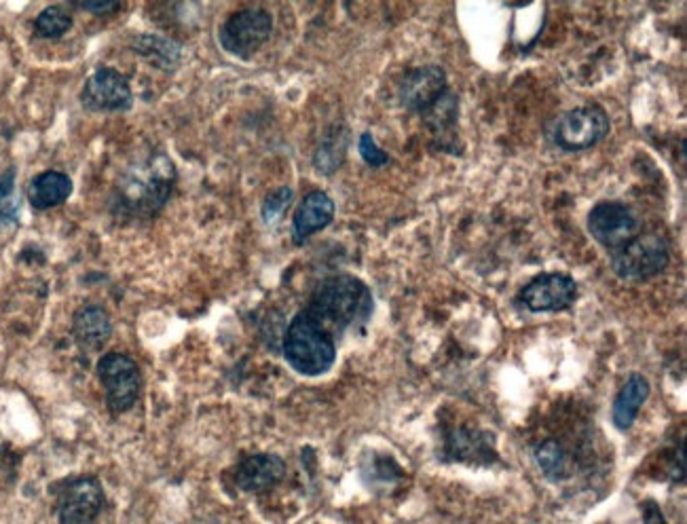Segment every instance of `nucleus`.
<instances>
[{
  "instance_id": "24",
  "label": "nucleus",
  "mask_w": 687,
  "mask_h": 524,
  "mask_svg": "<svg viewBox=\"0 0 687 524\" xmlns=\"http://www.w3.org/2000/svg\"><path fill=\"white\" fill-rule=\"evenodd\" d=\"M360 155H362V159L370 167H381V165L389 163V157L381 151V148L375 142V138L370 136V134H362L360 136Z\"/></svg>"
},
{
  "instance_id": "18",
  "label": "nucleus",
  "mask_w": 687,
  "mask_h": 524,
  "mask_svg": "<svg viewBox=\"0 0 687 524\" xmlns=\"http://www.w3.org/2000/svg\"><path fill=\"white\" fill-rule=\"evenodd\" d=\"M74 336H77L79 345L85 349H100L110 336V320L104 309L100 307H85L77 315H74L72 324Z\"/></svg>"
},
{
  "instance_id": "17",
  "label": "nucleus",
  "mask_w": 687,
  "mask_h": 524,
  "mask_svg": "<svg viewBox=\"0 0 687 524\" xmlns=\"http://www.w3.org/2000/svg\"><path fill=\"white\" fill-rule=\"evenodd\" d=\"M72 193V180L62 172H43L28 184V201L36 210H49L64 203Z\"/></svg>"
},
{
  "instance_id": "22",
  "label": "nucleus",
  "mask_w": 687,
  "mask_h": 524,
  "mask_svg": "<svg viewBox=\"0 0 687 524\" xmlns=\"http://www.w3.org/2000/svg\"><path fill=\"white\" fill-rule=\"evenodd\" d=\"M70 26H72V17L60 7L45 9L34 22L36 34L43 36V39H58V36L70 30Z\"/></svg>"
},
{
  "instance_id": "27",
  "label": "nucleus",
  "mask_w": 687,
  "mask_h": 524,
  "mask_svg": "<svg viewBox=\"0 0 687 524\" xmlns=\"http://www.w3.org/2000/svg\"><path fill=\"white\" fill-rule=\"evenodd\" d=\"M11 184H13V172H9L7 176L0 178V199H3L11 191Z\"/></svg>"
},
{
  "instance_id": "21",
  "label": "nucleus",
  "mask_w": 687,
  "mask_h": 524,
  "mask_svg": "<svg viewBox=\"0 0 687 524\" xmlns=\"http://www.w3.org/2000/svg\"><path fill=\"white\" fill-rule=\"evenodd\" d=\"M535 459H537V465L542 467V472L548 478L559 480L567 474V457L563 453V448L559 446V442L546 440L544 444L537 446Z\"/></svg>"
},
{
  "instance_id": "23",
  "label": "nucleus",
  "mask_w": 687,
  "mask_h": 524,
  "mask_svg": "<svg viewBox=\"0 0 687 524\" xmlns=\"http://www.w3.org/2000/svg\"><path fill=\"white\" fill-rule=\"evenodd\" d=\"M290 201H292V191L288 189V186H282V189H277L275 193H271L263 205L265 222L275 224L277 220H280L286 214Z\"/></svg>"
},
{
  "instance_id": "10",
  "label": "nucleus",
  "mask_w": 687,
  "mask_h": 524,
  "mask_svg": "<svg viewBox=\"0 0 687 524\" xmlns=\"http://www.w3.org/2000/svg\"><path fill=\"white\" fill-rule=\"evenodd\" d=\"M449 91L447 72L440 66H421L411 70L400 85V102L423 115Z\"/></svg>"
},
{
  "instance_id": "16",
  "label": "nucleus",
  "mask_w": 687,
  "mask_h": 524,
  "mask_svg": "<svg viewBox=\"0 0 687 524\" xmlns=\"http://www.w3.org/2000/svg\"><path fill=\"white\" fill-rule=\"evenodd\" d=\"M647 396H649L647 379L639 372L630 374L628 381L624 383V387L618 393L614 408H611V419H614V425L618 429H622V432L633 425L643 402L647 400Z\"/></svg>"
},
{
  "instance_id": "8",
  "label": "nucleus",
  "mask_w": 687,
  "mask_h": 524,
  "mask_svg": "<svg viewBox=\"0 0 687 524\" xmlns=\"http://www.w3.org/2000/svg\"><path fill=\"white\" fill-rule=\"evenodd\" d=\"M588 231L603 248L616 250L639 231L635 212L620 201H601L588 214Z\"/></svg>"
},
{
  "instance_id": "3",
  "label": "nucleus",
  "mask_w": 687,
  "mask_h": 524,
  "mask_svg": "<svg viewBox=\"0 0 687 524\" xmlns=\"http://www.w3.org/2000/svg\"><path fill=\"white\" fill-rule=\"evenodd\" d=\"M284 355L296 372L320 377L337 360V347L332 336L307 311H301L284 336Z\"/></svg>"
},
{
  "instance_id": "11",
  "label": "nucleus",
  "mask_w": 687,
  "mask_h": 524,
  "mask_svg": "<svg viewBox=\"0 0 687 524\" xmlns=\"http://www.w3.org/2000/svg\"><path fill=\"white\" fill-rule=\"evenodd\" d=\"M81 100L87 110H127L132 106V89L121 72L100 68L87 79Z\"/></svg>"
},
{
  "instance_id": "13",
  "label": "nucleus",
  "mask_w": 687,
  "mask_h": 524,
  "mask_svg": "<svg viewBox=\"0 0 687 524\" xmlns=\"http://www.w3.org/2000/svg\"><path fill=\"white\" fill-rule=\"evenodd\" d=\"M286 474V465L275 455H252L239 463L235 482L241 491L263 493L280 482Z\"/></svg>"
},
{
  "instance_id": "20",
  "label": "nucleus",
  "mask_w": 687,
  "mask_h": 524,
  "mask_svg": "<svg viewBox=\"0 0 687 524\" xmlns=\"http://www.w3.org/2000/svg\"><path fill=\"white\" fill-rule=\"evenodd\" d=\"M345 151H347V138H345V134H337V131H334L332 136H328L322 142L318 155H315V165H318V170L322 174L337 172V167L345 159Z\"/></svg>"
},
{
  "instance_id": "25",
  "label": "nucleus",
  "mask_w": 687,
  "mask_h": 524,
  "mask_svg": "<svg viewBox=\"0 0 687 524\" xmlns=\"http://www.w3.org/2000/svg\"><path fill=\"white\" fill-rule=\"evenodd\" d=\"M645 524H666L662 512L656 503H647L645 505Z\"/></svg>"
},
{
  "instance_id": "14",
  "label": "nucleus",
  "mask_w": 687,
  "mask_h": 524,
  "mask_svg": "<svg viewBox=\"0 0 687 524\" xmlns=\"http://www.w3.org/2000/svg\"><path fill=\"white\" fill-rule=\"evenodd\" d=\"M332 218H334V201L324 191L309 193L301 201L299 210H296L294 214V222H292L294 241L303 243L313 233L326 229L332 222Z\"/></svg>"
},
{
  "instance_id": "2",
  "label": "nucleus",
  "mask_w": 687,
  "mask_h": 524,
  "mask_svg": "<svg viewBox=\"0 0 687 524\" xmlns=\"http://www.w3.org/2000/svg\"><path fill=\"white\" fill-rule=\"evenodd\" d=\"M176 172L165 155H153L129 170L119 186L121 205L132 214L153 216L172 195Z\"/></svg>"
},
{
  "instance_id": "15",
  "label": "nucleus",
  "mask_w": 687,
  "mask_h": 524,
  "mask_svg": "<svg viewBox=\"0 0 687 524\" xmlns=\"http://www.w3.org/2000/svg\"><path fill=\"white\" fill-rule=\"evenodd\" d=\"M459 115L457 96L449 89L444 96L430 108L423 112V121L430 127L436 140H440V148L444 151H455V125Z\"/></svg>"
},
{
  "instance_id": "12",
  "label": "nucleus",
  "mask_w": 687,
  "mask_h": 524,
  "mask_svg": "<svg viewBox=\"0 0 687 524\" xmlns=\"http://www.w3.org/2000/svg\"><path fill=\"white\" fill-rule=\"evenodd\" d=\"M104 505L102 486L96 478H81L72 482L62 493L60 522L62 524H91Z\"/></svg>"
},
{
  "instance_id": "5",
  "label": "nucleus",
  "mask_w": 687,
  "mask_h": 524,
  "mask_svg": "<svg viewBox=\"0 0 687 524\" xmlns=\"http://www.w3.org/2000/svg\"><path fill=\"white\" fill-rule=\"evenodd\" d=\"M609 115L599 104L578 106L556 121L552 129L554 144L567 153H580L597 146L609 134Z\"/></svg>"
},
{
  "instance_id": "1",
  "label": "nucleus",
  "mask_w": 687,
  "mask_h": 524,
  "mask_svg": "<svg viewBox=\"0 0 687 524\" xmlns=\"http://www.w3.org/2000/svg\"><path fill=\"white\" fill-rule=\"evenodd\" d=\"M305 311L334 339V336L368 320L373 313V296L360 279L339 275L326 279L315 290Z\"/></svg>"
},
{
  "instance_id": "19",
  "label": "nucleus",
  "mask_w": 687,
  "mask_h": 524,
  "mask_svg": "<svg viewBox=\"0 0 687 524\" xmlns=\"http://www.w3.org/2000/svg\"><path fill=\"white\" fill-rule=\"evenodd\" d=\"M134 49L140 58L159 70H174L182 58L180 47L159 34H140L134 41Z\"/></svg>"
},
{
  "instance_id": "7",
  "label": "nucleus",
  "mask_w": 687,
  "mask_h": 524,
  "mask_svg": "<svg viewBox=\"0 0 687 524\" xmlns=\"http://www.w3.org/2000/svg\"><path fill=\"white\" fill-rule=\"evenodd\" d=\"M98 377L106 389V402L113 413H125L140 398L142 377L138 364L125 353H108L98 364Z\"/></svg>"
},
{
  "instance_id": "26",
  "label": "nucleus",
  "mask_w": 687,
  "mask_h": 524,
  "mask_svg": "<svg viewBox=\"0 0 687 524\" xmlns=\"http://www.w3.org/2000/svg\"><path fill=\"white\" fill-rule=\"evenodd\" d=\"M81 7L91 11V13H108V11H115L119 7V3H113V0H104V3H83Z\"/></svg>"
},
{
  "instance_id": "6",
  "label": "nucleus",
  "mask_w": 687,
  "mask_h": 524,
  "mask_svg": "<svg viewBox=\"0 0 687 524\" xmlns=\"http://www.w3.org/2000/svg\"><path fill=\"white\" fill-rule=\"evenodd\" d=\"M273 30V17L265 9H244L233 13L220 28V45L239 60H250Z\"/></svg>"
},
{
  "instance_id": "9",
  "label": "nucleus",
  "mask_w": 687,
  "mask_h": 524,
  "mask_svg": "<svg viewBox=\"0 0 687 524\" xmlns=\"http://www.w3.org/2000/svg\"><path fill=\"white\" fill-rule=\"evenodd\" d=\"M521 301L533 313H556L578 301V284L565 273H542L523 288Z\"/></svg>"
},
{
  "instance_id": "4",
  "label": "nucleus",
  "mask_w": 687,
  "mask_h": 524,
  "mask_svg": "<svg viewBox=\"0 0 687 524\" xmlns=\"http://www.w3.org/2000/svg\"><path fill=\"white\" fill-rule=\"evenodd\" d=\"M668 258H671V252H668L664 237L658 233H645L635 235L624 246L611 250V269L628 282H645V279H652L666 269Z\"/></svg>"
}]
</instances>
